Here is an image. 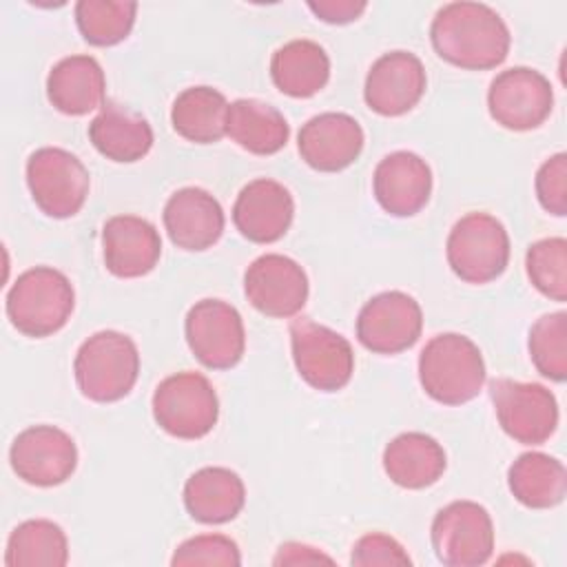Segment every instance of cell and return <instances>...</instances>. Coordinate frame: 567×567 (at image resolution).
<instances>
[{
    "label": "cell",
    "instance_id": "6da1fadb",
    "mask_svg": "<svg viewBox=\"0 0 567 567\" xmlns=\"http://www.w3.org/2000/svg\"><path fill=\"white\" fill-rule=\"evenodd\" d=\"M430 40L439 58L467 71L496 69L512 44L503 18L481 2L443 4L432 20Z\"/></svg>",
    "mask_w": 567,
    "mask_h": 567
},
{
    "label": "cell",
    "instance_id": "7a4b0ae2",
    "mask_svg": "<svg viewBox=\"0 0 567 567\" xmlns=\"http://www.w3.org/2000/svg\"><path fill=\"white\" fill-rule=\"evenodd\" d=\"M419 381L430 399L463 405L478 396L485 383V361L478 346L458 332L432 337L419 357Z\"/></svg>",
    "mask_w": 567,
    "mask_h": 567
},
{
    "label": "cell",
    "instance_id": "3957f363",
    "mask_svg": "<svg viewBox=\"0 0 567 567\" xmlns=\"http://www.w3.org/2000/svg\"><path fill=\"white\" fill-rule=\"evenodd\" d=\"M75 306L69 277L51 266H35L18 275L7 292V317L24 337H51L66 326Z\"/></svg>",
    "mask_w": 567,
    "mask_h": 567
},
{
    "label": "cell",
    "instance_id": "277c9868",
    "mask_svg": "<svg viewBox=\"0 0 567 567\" xmlns=\"http://www.w3.org/2000/svg\"><path fill=\"white\" fill-rule=\"evenodd\" d=\"M73 372L80 392L89 401H120L133 390L140 374L137 346L128 334L100 330L78 348Z\"/></svg>",
    "mask_w": 567,
    "mask_h": 567
},
{
    "label": "cell",
    "instance_id": "5b68a950",
    "mask_svg": "<svg viewBox=\"0 0 567 567\" xmlns=\"http://www.w3.org/2000/svg\"><path fill=\"white\" fill-rule=\"evenodd\" d=\"M445 255L452 272L467 284L501 277L509 261V235L489 213H467L450 230Z\"/></svg>",
    "mask_w": 567,
    "mask_h": 567
},
{
    "label": "cell",
    "instance_id": "8992f818",
    "mask_svg": "<svg viewBox=\"0 0 567 567\" xmlns=\"http://www.w3.org/2000/svg\"><path fill=\"white\" fill-rule=\"evenodd\" d=\"M219 416V399L210 381L199 372L166 377L153 392V419L175 439L206 436Z\"/></svg>",
    "mask_w": 567,
    "mask_h": 567
},
{
    "label": "cell",
    "instance_id": "52a82bcc",
    "mask_svg": "<svg viewBox=\"0 0 567 567\" xmlns=\"http://www.w3.org/2000/svg\"><path fill=\"white\" fill-rule=\"evenodd\" d=\"M292 361L299 377L319 392L346 388L354 372L350 341L337 330L299 317L290 323Z\"/></svg>",
    "mask_w": 567,
    "mask_h": 567
},
{
    "label": "cell",
    "instance_id": "ba28073f",
    "mask_svg": "<svg viewBox=\"0 0 567 567\" xmlns=\"http://www.w3.org/2000/svg\"><path fill=\"white\" fill-rule=\"evenodd\" d=\"M27 186L44 215L66 219L84 206L91 177L86 166L73 153L58 146H44L33 151L27 159Z\"/></svg>",
    "mask_w": 567,
    "mask_h": 567
},
{
    "label": "cell",
    "instance_id": "9c48e42d",
    "mask_svg": "<svg viewBox=\"0 0 567 567\" xmlns=\"http://www.w3.org/2000/svg\"><path fill=\"white\" fill-rule=\"evenodd\" d=\"M430 538L436 558L447 567L485 565L494 551L492 516L474 501H454L436 512Z\"/></svg>",
    "mask_w": 567,
    "mask_h": 567
},
{
    "label": "cell",
    "instance_id": "30bf717a",
    "mask_svg": "<svg viewBox=\"0 0 567 567\" xmlns=\"http://www.w3.org/2000/svg\"><path fill=\"white\" fill-rule=\"evenodd\" d=\"M489 396L498 425L523 445H543L558 427L556 396L540 383L494 379Z\"/></svg>",
    "mask_w": 567,
    "mask_h": 567
},
{
    "label": "cell",
    "instance_id": "8fae6325",
    "mask_svg": "<svg viewBox=\"0 0 567 567\" xmlns=\"http://www.w3.org/2000/svg\"><path fill=\"white\" fill-rule=\"evenodd\" d=\"M186 343L193 357L210 370L235 368L246 350L241 315L221 299H202L184 319Z\"/></svg>",
    "mask_w": 567,
    "mask_h": 567
},
{
    "label": "cell",
    "instance_id": "7c38bea8",
    "mask_svg": "<svg viewBox=\"0 0 567 567\" xmlns=\"http://www.w3.org/2000/svg\"><path fill=\"white\" fill-rule=\"evenodd\" d=\"M487 109L496 124L509 131L538 128L554 109L549 80L529 66L501 71L487 91Z\"/></svg>",
    "mask_w": 567,
    "mask_h": 567
},
{
    "label": "cell",
    "instance_id": "4fadbf2b",
    "mask_svg": "<svg viewBox=\"0 0 567 567\" xmlns=\"http://www.w3.org/2000/svg\"><path fill=\"white\" fill-rule=\"evenodd\" d=\"M423 330V310L401 290L374 295L357 317V339L374 354H399L412 348Z\"/></svg>",
    "mask_w": 567,
    "mask_h": 567
},
{
    "label": "cell",
    "instance_id": "5bb4252c",
    "mask_svg": "<svg viewBox=\"0 0 567 567\" xmlns=\"http://www.w3.org/2000/svg\"><path fill=\"white\" fill-rule=\"evenodd\" d=\"M9 461L24 483L55 487L75 472L78 447L64 430L55 425H33L13 439Z\"/></svg>",
    "mask_w": 567,
    "mask_h": 567
},
{
    "label": "cell",
    "instance_id": "9a60e30c",
    "mask_svg": "<svg viewBox=\"0 0 567 567\" xmlns=\"http://www.w3.org/2000/svg\"><path fill=\"white\" fill-rule=\"evenodd\" d=\"M244 292L261 315L288 319L301 312L308 301V277L295 259L268 252L246 268Z\"/></svg>",
    "mask_w": 567,
    "mask_h": 567
},
{
    "label": "cell",
    "instance_id": "2e32d148",
    "mask_svg": "<svg viewBox=\"0 0 567 567\" xmlns=\"http://www.w3.org/2000/svg\"><path fill=\"white\" fill-rule=\"evenodd\" d=\"M423 62L410 51L383 53L365 75L363 97L370 111L396 117L412 111L425 93Z\"/></svg>",
    "mask_w": 567,
    "mask_h": 567
},
{
    "label": "cell",
    "instance_id": "e0dca14e",
    "mask_svg": "<svg viewBox=\"0 0 567 567\" xmlns=\"http://www.w3.org/2000/svg\"><path fill=\"white\" fill-rule=\"evenodd\" d=\"M295 217V199L290 190L268 177L248 182L233 206L235 228L255 244H272L281 239Z\"/></svg>",
    "mask_w": 567,
    "mask_h": 567
},
{
    "label": "cell",
    "instance_id": "ac0fdd59",
    "mask_svg": "<svg viewBox=\"0 0 567 567\" xmlns=\"http://www.w3.org/2000/svg\"><path fill=\"white\" fill-rule=\"evenodd\" d=\"M297 148L310 168L337 173L361 155L363 128L348 113H319L301 126Z\"/></svg>",
    "mask_w": 567,
    "mask_h": 567
},
{
    "label": "cell",
    "instance_id": "d6986e66",
    "mask_svg": "<svg viewBox=\"0 0 567 567\" xmlns=\"http://www.w3.org/2000/svg\"><path fill=\"white\" fill-rule=\"evenodd\" d=\"M372 190L385 213L392 217H412L430 202L432 171L416 153L394 151L377 164Z\"/></svg>",
    "mask_w": 567,
    "mask_h": 567
},
{
    "label": "cell",
    "instance_id": "ffe728a7",
    "mask_svg": "<svg viewBox=\"0 0 567 567\" xmlns=\"http://www.w3.org/2000/svg\"><path fill=\"white\" fill-rule=\"evenodd\" d=\"M164 228L168 239L190 252L215 246L224 233L221 204L199 186H186L175 190L164 204Z\"/></svg>",
    "mask_w": 567,
    "mask_h": 567
},
{
    "label": "cell",
    "instance_id": "44dd1931",
    "mask_svg": "<svg viewBox=\"0 0 567 567\" xmlns=\"http://www.w3.org/2000/svg\"><path fill=\"white\" fill-rule=\"evenodd\" d=\"M106 270L120 279L148 275L162 255L157 228L137 215H115L102 228Z\"/></svg>",
    "mask_w": 567,
    "mask_h": 567
},
{
    "label": "cell",
    "instance_id": "7402d4cb",
    "mask_svg": "<svg viewBox=\"0 0 567 567\" xmlns=\"http://www.w3.org/2000/svg\"><path fill=\"white\" fill-rule=\"evenodd\" d=\"M106 78L93 55L62 58L47 78V97L64 115H86L104 106Z\"/></svg>",
    "mask_w": 567,
    "mask_h": 567
},
{
    "label": "cell",
    "instance_id": "603a6c76",
    "mask_svg": "<svg viewBox=\"0 0 567 567\" xmlns=\"http://www.w3.org/2000/svg\"><path fill=\"white\" fill-rule=\"evenodd\" d=\"M246 503V487L228 467H202L184 485V507L197 523L221 525L233 520Z\"/></svg>",
    "mask_w": 567,
    "mask_h": 567
},
{
    "label": "cell",
    "instance_id": "cb8c5ba5",
    "mask_svg": "<svg viewBox=\"0 0 567 567\" xmlns=\"http://www.w3.org/2000/svg\"><path fill=\"white\" fill-rule=\"evenodd\" d=\"M89 140L106 159L131 164L151 151L153 128L140 113L115 102H104L89 124Z\"/></svg>",
    "mask_w": 567,
    "mask_h": 567
},
{
    "label": "cell",
    "instance_id": "d4e9b609",
    "mask_svg": "<svg viewBox=\"0 0 567 567\" xmlns=\"http://www.w3.org/2000/svg\"><path fill=\"white\" fill-rule=\"evenodd\" d=\"M445 450L423 432H403L383 450V470L392 483L405 489H425L445 472Z\"/></svg>",
    "mask_w": 567,
    "mask_h": 567
},
{
    "label": "cell",
    "instance_id": "484cf974",
    "mask_svg": "<svg viewBox=\"0 0 567 567\" xmlns=\"http://www.w3.org/2000/svg\"><path fill=\"white\" fill-rule=\"evenodd\" d=\"M226 135L252 155H275L286 146L290 126L275 106L241 97L228 104Z\"/></svg>",
    "mask_w": 567,
    "mask_h": 567
},
{
    "label": "cell",
    "instance_id": "4316f807",
    "mask_svg": "<svg viewBox=\"0 0 567 567\" xmlns=\"http://www.w3.org/2000/svg\"><path fill=\"white\" fill-rule=\"evenodd\" d=\"M270 78L290 97H310L330 80V58L312 40H290L272 53Z\"/></svg>",
    "mask_w": 567,
    "mask_h": 567
},
{
    "label": "cell",
    "instance_id": "83f0119b",
    "mask_svg": "<svg viewBox=\"0 0 567 567\" xmlns=\"http://www.w3.org/2000/svg\"><path fill=\"white\" fill-rule=\"evenodd\" d=\"M514 498L529 509H549L563 503L567 492L565 465L543 452L520 454L507 472Z\"/></svg>",
    "mask_w": 567,
    "mask_h": 567
},
{
    "label": "cell",
    "instance_id": "f1b7e54d",
    "mask_svg": "<svg viewBox=\"0 0 567 567\" xmlns=\"http://www.w3.org/2000/svg\"><path fill=\"white\" fill-rule=\"evenodd\" d=\"M228 102L213 86L184 89L171 109V124L188 142L213 144L226 135Z\"/></svg>",
    "mask_w": 567,
    "mask_h": 567
},
{
    "label": "cell",
    "instance_id": "f546056e",
    "mask_svg": "<svg viewBox=\"0 0 567 567\" xmlns=\"http://www.w3.org/2000/svg\"><path fill=\"white\" fill-rule=\"evenodd\" d=\"M7 567H64L69 563V543L60 525L47 518L20 523L7 543Z\"/></svg>",
    "mask_w": 567,
    "mask_h": 567
},
{
    "label": "cell",
    "instance_id": "4dcf8cb0",
    "mask_svg": "<svg viewBox=\"0 0 567 567\" xmlns=\"http://www.w3.org/2000/svg\"><path fill=\"white\" fill-rule=\"evenodd\" d=\"M137 2L128 0H80L75 24L93 47H113L128 38L135 24Z\"/></svg>",
    "mask_w": 567,
    "mask_h": 567
},
{
    "label": "cell",
    "instance_id": "1f68e13d",
    "mask_svg": "<svg viewBox=\"0 0 567 567\" xmlns=\"http://www.w3.org/2000/svg\"><path fill=\"white\" fill-rule=\"evenodd\" d=\"M529 357L536 370L549 381L563 383L567 379V315H543L529 330Z\"/></svg>",
    "mask_w": 567,
    "mask_h": 567
},
{
    "label": "cell",
    "instance_id": "d6a6232c",
    "mask_svg": "<svg viewBox=\"0 0 567 567\" xmlns=\"http://www.w3.org/2000/svg\"><path fill=\"white\" fill-rule=\"evenodd\" d=\"M525 268L532 286L563 303L567 299V241L563 237H547L534 241L525 255Z\"/></svg>",
    "mask_w": 567,
    "mask_h": 567
},
{
    "label": "cell",
    "instance_id": "836d02e7",
    "mask_svg": "<svg viewBox=\"0 0 567 567\" xmlns=\"http://www.w3.org/2000/svg\"><path fill=\"white\" fill-rule=\"evenodd\" d=\"M239 563H241V554H239L237 543L224 534L193 536V538L184 540L171 558V565H175V567H188V565L237 567Z\"/></svg>",
    "mask_w": 567,
    "mask_h": 567
},
{
    "label": "cell",
    "instance_id": "e575fe53",
    "mask_svg": "<svg viewBox=\"0 0 567 567\" xmlns=\"http://www.w3.org/2000/svg\"><path fill=\"white\" fill-rule=\"evenodd\" d=\"M536 197L540 206L556 217L567 215V155L556 153L545 159L536 173Z\"/></svg>",
    "mask_w": 567,
    "mask_h": 567
},
{
    "label": "cell",
    "instance_id": "d590c367",
    "mask_svg": "<svg viewBox=\"0 0 567 567\" xmlns=\"http://www.w3.org/2000/svg\"><path fill=\"white\" fill-rule=\"evenodd\" d=\"M350 563L357 567H374V565H383V567H392V565H412V558L408 556V551L403 549V545L399 540H394L388 534H365L361 536L354 547H352V556Z\"/></svg>",
    "mask_w": 567,
    "mask_h": 567
},
{
    "label": "cell",
    "instance_id": "8d00e7d4",
    "mask_svg": "<svg viewBox=\"0 0 567 567\" xmlns=\"http://www.w3.org/2000/svg\"><path fill=\"white\" fill-rule=\"evenodd\" d=\"M308 9L328 24H348L354 22L365 9L363 0H310Z\"/></svg>",
    "mask_w": 567,
    "mask_h": 567
},
{
    "label": "cell",
    "instance_id": "74e56055",
    "mask_svg": "<svg viewBox=\"0 0 567 567\" xmlns=\"http://www.w3.org/2000/svg\"><path fill=\"white\" fill-rule=\"evenodd\" d=\"M315 563H332L330 556L319 551L317 547L303 543H284L272 558V565H315Z\"/></svg>",
    "mask_w": 567,
    "mask_h": 567
}]
</instances>
